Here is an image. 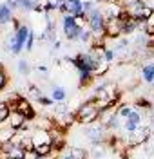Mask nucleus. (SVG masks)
Masks as SVG:
<instances>
[{"label":"nucleus","instance_id":"nucleus-1","mask_svg":"<svg viewBox=\"0 0 154 159\" xmlns=\"http://www.w3.org/2000/svg\"><path fill=\"white\" fill-rule=\"evenodd\" d=\"M7 107L11 109V112H20V114H24L27 121L36 119V112H35V109L31 107L29 99H26L24 96H13V98L7 101Z\"/></svg>","mask_w":154,"mask_h":159},{"label":"nucleus","instance_id":"nucleus-2","mask_svg":"<svg viewBox=\"0 0 154 159\" xmlns=\"http://www.w3.org/2000/svg\"><path fill=\"white\" fill-rule=\"evenodd\" d=\"M62 25H63V33H65V38L67 40H80V34H82V27H78L74 16H69V15H63V20H62Z\"/></svg>","mask_w":154,"mask_h":159},{"label":"nucleus","instance_id":"nucleus-3","mask_svg":"<svg viewBox=\"0 0 154 159\" xmlns=\"http://www.w3.org/2000/svg\"><path fill=\"white\" fill-rule=\"evenodd\" d=\"M151 134H152V129L151 127H140V129H136L134 132H131V136L127 139V145L129 147H136V145H142L145 143L147 139L151 138Z\"/></svg>","mask_w":154,"mask_h":159},{"label":"nucleus","instance_id":"nucleus-4","mask_svg":"<svg viewBox=\"0 0 154 159\" xmlns=\"http://www.w3.org/2000/svg\"><path fill=\"white\" fill-rule=\"evenodd\" d=\"M105 34H107V38H120L123 34V22L120 18H107Z\"/></svg>","mask_w":154,"mask_h":159},{"label":"nucleus","instance_id":"nucleus-5","mask_svg":"<svg viewBox=\"0 0 154 159\" xmlns=\"http://www.w3.org/2000/svg\"><path fill=\"white\" fill-rule=\"evenodd\" d=\"M60 11L69 16H78L83 13V2L82 0H63Z\"/></svg>","mask_w":154,"mask_h":159},{"label":"nucleus","instance_id":"nucleus-6","mask_svg":"<svg viewBox=\"0 0 154 159\" xmlns=\"http://www.w3.org/2000/svg\"><path fill=\"white\" fill-rule=\"evenodd\" d=\"M94 110H100V109H98V103H96V98L87 99L85 103H82L78 109L74 110V121L78 123L82 118H85L87 114H91V112H94Z\"/></svg>","mask_w":154,"mask_h":159},{"label":"nucleus","instance_id":"nucleus-7","mask_svg":"<svg viewBox=\"0 0 154 159\" xmlns=\"http://www.w3.org/2000/svg\"><path fill=\"white\" fill-rule=\"evenodd\" d=\"M31 139H33V143H35V148L40 147V145H51L53 143L51 132H49V130H42V129H35L33 130Z\"/></svg>","mask_w":154,"mask_h":159},{"label":"nucleus","instance_id":"nucleus-8","mask_svg":"<svg viewBox=\"0 0 154 159\" xmlns=\"http://www.w3.org/2000/svg\"><path fill=\"white\" fill-rule=\"evenodd\" d=\"M85 134H87V138L91 139L92 145H98L100 141L105 139V127H103L102 123H98V125H92L89 129L85 130Z\"/></svg>","mask_w":154,"mask_h":159},{"label":"nucleus","instance_id":"nucleus-9","mask_svg":"<svg viewBox=\"0 0 154 159\" xmlns=\"http://www.w3.org/2000/svg\"><path fill=\"white\" fill-rule=\"evenodd\" d=\"M140 127H142V114H140L138 110H133V112H131V116L125 119V123H123V129L131 134V132H134V130L140 129Z\"/></svg>","mask_w":154,"mask_h":159},{"label":"nucleus","instance_id":"nucleus-10","mask_svg":"<svg viewBox=\"0 0 154 159\" xmlns=\"http://www.w3.org/2000/svg\"><path fill=\"white\" fill-rule=\"evenodd\" d=\"M6 123H7L13 130H16V132H18V130H20L22 127L27 123V119H26V116H24V114H20V112H11L9 119H7Z\"/></svg>","mask_w":154,"mask_h":159},{"label":"nucleus","instance_id":"nucleus-11","mask_svg":"<svg viewBox=\"0 0 154 159\" xmlns=\"http://www.w3.org/2000/svg\"><path fill=\"white\" fill-rule=\"evenodd\" d=\"M15 134H16V130H13L7 123H2L0 125V143L11 141V139L15 138Z\"/></svg>","mask_w":154,"mask_h":159},{"label":"nucleus","instance_id":"nucleus-12","mask_svg":"<svg viewBox=\"0 0 154 159\" xmlns=\"http://www.w3.org/2000/svg\"><path fill=\"white\" fill-rule=\"evenodd\" d=\"M11 7L7 4H0V25H6L7 22L13 20V13H11Z\"/></svg>","mask_w":154,"mask_h":159},{"label":"nucleus","instance_id":"nucleus-13","mask_svg":"<svg viewBox=\"0 0 154 159\" xmlns=\"http://www.w3.org/2000/svg\"><path fill=\"white\" fill-rule=\"evenodd\" d=\"M100 116H102V110H94V112H91V114H87L85 118H82L78 123H80V125H91V123L100 121Z\"/></svg>","mask_w":154,"mask_h":159},{"label":"nucleus","instance_id":"nucleus-14","mask_svg":"<svg viewBox=\"0 0 154 159\" xmlns=\"http://www.w3.org/2000/svg\"><path fill=\"white\" fill-rule=\"evenodd\" d=\"M142 76L147 83H152L154 81V63H149V65H145L143 69H142Z\"/></svg>","mask_w":154,"mask_h":159},{"label":"nucleus","instance_id":"nucleus-15","mask_svg":"<svg viewBox=\"0 0 154 159\" xmlns=\"http://www.w3.org/2000/svg\"><path fill=\"white\" fill-rule=\"evenodd\" d=\"M65 96H67L65 89H62V87H53V90H51L53 101H58V103H62V101L65 99Z\"/></svg>","mask_w":154,"mask_h":159},{"label":"nucleus","instance_id":"nucleus-16","mask_svg":"<svg viewBox=\"0 0 154 159\" xmlns=\"http://www.w3.org/2000/svg\"><path fill=\"white\" fill-rule=\"evenodd\" d=\"M69 156L72 159H87L89 157V152L85 148H78V147H74V148L69 150Z\"/></svg>","mask_w":154,"mask_h":159},{"label":"nucleus","instance_id":"nucleus-17","mask_svg":"<svg viewBox=\"0 0 154 159\" xmlns=\"http://www.w3.org/2000/svg\"><path fill=\"white\" fill-rule=\"evenodd\" d=\"M22 11H36L38 9V0H20Z\"/></svg>","mask_w":154,"mask_h":159},{"label":"nucleus","instance_id":"nucleus-18","mask_svg":"<svg viewBox=\"0 0 154 159\" xmlns=\"http://www.w3.org/2000/svg\"><path fill=\"white\" fill-rule=\"evenodd\" d=\"M35 152L40 156V157H49L53 154V145H40V147H36Z\"/></svg>","mask_w":154,"mask_h":159},{"label":"nucleus","instance_id":"nucleus-19","mask_svg":"<svg viewBox=\"0 0 154 159\" xmlns=\"http://www.w3.org/2000/svg\"><path fill=\"white\" fill-rule=\"evenodd\" d=\"M11 116V109L7 107V103H0V125L6 123Z\"/></svg>","mask_w":154,"mask_h":159},{"label":"nucleus","instance_id":"nucleus-20","mask_svg":"<svg viewBox=\"0 0 154 159\" xmlns=\"http://www.w3.org/2000/svg\"><path fill=\"white\" fill-rule=\"evenodd\" d=\"M94 80V74L92 72H85V70H80V87H87Z\"/></svg>","mask_w":154,"mask_h":159},{"label":"nucleus","instance_id":"nucleus-21","mask_svg":"<svg viewBox=\"0 0 154 159\" xmlns=\"http://www.w3.org/2000/svg\"><path fill=\"white\" fill-rule=\"evenodd\" d=\"M131 112H133V107H131V105H125V103H123V105L118 107V116L122 119H127L131 116Z\"/></svg>","mask_w":154,"mask_h":159},{"label":"nucleus","instance_id":"nucleus-22","mask_svg":"<svg viewBox=\"0 0 154 159\" xmlns=\"http://www.w3.org/2000/svg\"><path fill=\"white\" fill-rule=\"evenodd\" d=\"M107 70H109V61H105V60H103V61H100V65H98L96 70H94V78H96V76H103Z\"/></svg>","mask_w":154,"mask_h":159},{"label":"nucleus","instance_id":"nucleus-23","mask_svg":"<svg viewBox=\"0 0 154 159\" xmlns=\"http://www.w3.org/2000/svg\"><path fill=\"white\" fill-rule=\"evenodd\" d=\"M18 72H20V74H29L31 72V65H29L27 60H20V61H18Z\"/></svg>","mask_w":154,"mask_h":159},{"label":"nucleus","instance_id":"nucleus-24","mask_svg":"<svg viewBox=\"0 0 154 159\" xmlns=\"http://www.w3.org/2000/svg\"><path fill=\"white\" fill-rule=\"evenodd\" d=\"M29 94H31V98L36 99V101H38V99L42 98V96H44V94H42V90L38 89L36 85H29Z\"/></svg>","mask_w":154,"mask_h":159},{"label":"nucleus","instance_id":"nucleus-25","mask_svg":"<svg viewBox=\"0 0 154 159\" xmlns=\"http://www.w3.org/2000/svg\"><path fill=\"white\" fill-rule=\"evenodd\" d=\"M118 127H120V116H118V114H116V116H114V118L111 119V121H109V123H107V125H105V129L116 130V129H118Z\"/></svg>","mask_w":154,"mask_h":159},{"label":"nucleus","instance_id":"nucleus-26","mask_svg":"<svg viewBox=\"0 0 154 159\" xmlns=\"http://www.w3.org/2000/svg\"><path fill=\"white\" fill-rule=\"evenodd\" d=\"M7 74H6V70L4 69H0V90L2 89H6V85H7Z\"/></svg>","mask_w":154,"mask_h":159},{"label":"nucleus","instance_id":"nucleus-27","mask_svg":"<svg viewBox=\"0 0 154 159\" xmlns=\"http://www.w3.org/2000/svg\"><path fill=\"white\" fill-rule=\"evenodd\" d=\"M136 105H140V107H145V109H152V103L149 101V99H145V98H140L138 101H136Z\"/></svg>","mask_w":154,"mask_h":159},{"label":"nucleus","instance_id":"nucleus-28","mask_svg":"<svg viewBox=\"0 0 154 159\" xmlns=\"http://www.w3.org/2000/svg\"><path fill=\"white\" fill-rule=\"evenodd\" d=\"M114 58H116V51L105 47V61H113Z\"/></svg>","mask_w":154,"mask_h":159},{"label":"nucleus","instance_id":"nucleus-29","mask_svg":"<svg viewBox=\"0 0 154 159\" xmlns=\"http://www.w3.org/2000/svg\"><path fill=\"white\" fill-rule=\"evenodd\" d=\"M38 103H40V105H44V107H51V105L54 103V101H53V98H47V96H42V98L38 99Z\"/></svg>","mask_w":154,"mask_h":159},{"label":"nucleus","instance_id":"nucleus-30","mask_svg":"<svg viewBox=\"0 0 154 159\" xmlns=\"http://www.w3.org/2000/svg\"><path fill=\"white\" fill-rule=\"evenodd\" d=\"M35 33H31L29 38H27V43H26V51H33V45H35Z\"/></svg>","mask_w":154,"mask_h":159},{"label":"nucleus","instance_id":"nucleus-31","mask_svg":"<svg viewBox=\"0 0 154 159\" xmlns=\"http://www.w3.org/2000/svg\"><path fill=\"white\" fill-rule=\"evenodd\" d=\"M142 4H143V7H147L151 13H154V0H142Z\"/></svg>","mask_w":154,"mask_h":159},{"label":"nucleus","instance_id":"nucleus-32","mask_svg":"<svg viewBox=\"0 0 154 159\" xmlns=\"http://www.w3.org/2000/svg\"><path fill=\"white\" fill-rule=\"evenodd\" d=\"M24 159H42V157L35 152V150H31V152H26V157Z\"/></svg>","mask_w":154,"mask_h":159},{"label":"nucleus","instance_id":"nucleus-33","mask_svg":"<svg viewBox=\"0 0 154 159\" xmlns=\"http://www.w3.org/2000/svg\"><path fill=\"white\" fill-rule=\"evenodd\" d=\"M6 4L9 6L11 9H16V7H20V0H7Z\"/></svg>","mask_w":154,"mask_h":159},{"label":"nucleus","instance_id":"nucleus-34","mask_svg":"<svg viewBox=\"0 0 154 159\" xmlns=\"http://www.w3.org/2000/svg\"><path fill=\"white\" fill-rule=\"evenodd\" d=\"M145 27H154V13L147 20H145Z\"/></svg>","mask_w":154,"mask_h":159},{"label":"nucleus","instance_id":"nucleus-35","mask_svg":"<svg viewBox=\"0 0 154 159\" xmlns=\"http://www.w3.org/2000/svg\"><path fill=\"white\" fill-rule=\"evenodd\" d=\"M103 156V150L102 148H94V152H92V157H102Z\"/></svg>","mask_w":154,"mask_h":159},{"label":"nucleus","instance_id":"nucleus-36","mask_svg":"<svg viewBox=\"0 0 154 159\" xmlns=\"http://www.w3.org/2000/svg\"><path fill=\"white\" fill-rule=\"evenodd\" d=\"M36 70H38V72H45V70H47V67H45V65H38V67H36Z\"/></svg>","mask_w":154,"mask_h":159},{"label":"nucleus","instance_id":"nucleus-37","mask_svg":"<svg viewBox=\"0 0 154 159\" xmlns=\"http://www.w3.org/2000/svg\"><path fill=\"white\" fill-rule=\"evenodd\" d=\"M62 159H72V157L69 156V154H65V156H62Z\"/></svg>","mask_w":154,"mask_h":159},{"label":"nucleus","instance_id":"nucleus-38","mask_svg":"<svg viewBox=\"0 0 154 159\" xmlns=\"http://www.w3.org/2000/svg\"><path fill=\"white\" fill-rule=\"evenodd\" d=\"M0 69H2V63H0Z\"/></svg>","mask_w":154,"mask_h":159},{"label":"nucleus","instance_id":"nucleus-39","mask_svg":"<svg viewBox=\"0 0 154 159\" xmlns=\"http://www.w3.org/2000/svg\"><path fill=\"white\" fill-rule=\"evenodd\" d=\"M152 145H154V143H152Z\"/></svg>","mask_w":154,"mask_h":159}]
</instances>
